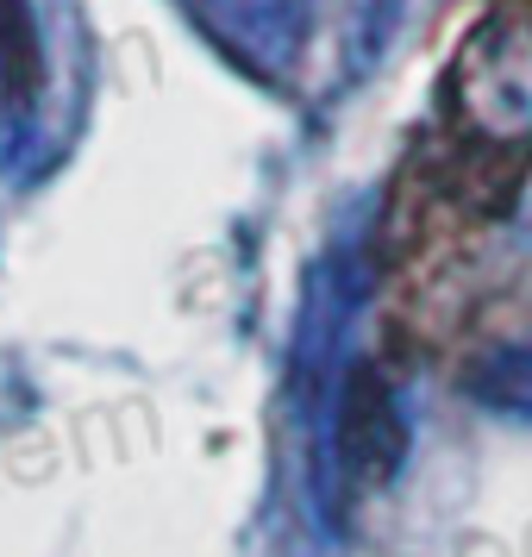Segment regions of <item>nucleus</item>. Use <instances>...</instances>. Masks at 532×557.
<instances>
[{
  "mask_svg": "<svg viewBox=\"0 0 532 557\" xmlns=\"http://www.w3.org/2000/svg\"><path fill=\"white\" fill-rule=\"evenodd\" d=\"M457 88H470V120L482 113L488 132L527 126L532 120V26L502 13L482 38H470Z\"/></svg>",
  "mask_w": 532,
  "mask_h": 557,
  "instance_id": "nucleus-1",
  "label": "nucleus"
},
{
  "mask_svg": "<svg viewBox=\"0 0 532 557\" xmlns=\"http://www.w3.org/2000/svg\"><path fill=\"white\" fill-rule=\"evenodd\" d=\"M463 395L495 413H527L532 420V345H502L463 376Z\"/></svg>",
  "mask_w": 532,
  "mask_h": 557,
  "instance_id": "nucleus-2",
  "label": "nucleus"
}]
</instances>
